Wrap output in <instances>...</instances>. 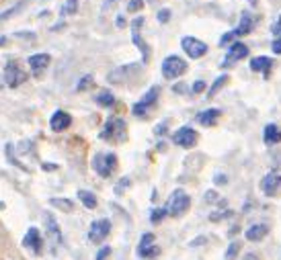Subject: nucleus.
<instances>
[{"label":"nucleus","instance_id":"obj_38","mask_svg":"<svg viewBox=\"0 0 281 260\" xmlns=\"http://www.w3.org/2000/svg\"><path fill=\"white\" fill-rule=\"evenodd\" d=\"M168 18H170V10H168V8H162V10L158 12V20H160V23H166Z\"/></svg>","mask_w":281,"mask_h":260},{"label":"nucleus","instance_id":"obj_18","mask_svg":"<svg viewBox=\"0 0 281 260\" xmlns=\"http://www.w3.org/2000/svg\"><path fill=\"white\" fill-rule=\"evenodd\" d=\"M29 66H31V70H33L35 74L43 72V70L50 66V56H48V54H35V56H31V58H29Z\"/></svg>","mask_w":281,"mask_h":260},{"label":"nucleus","instance_id":"obj_22","mask_svg":"<svg viewBox=\"0 0 281 260\" xmlns=\"http://www.w3.org/2000/svg\"><path fill=\"white\" fill-rule=\"evenodd\" d=\"M263 140H265V144H269V146L279 144V142H281V129H279L277 125L269 123V125L265 127V132H263Z\"/></svg>","mask_w":281,"mask_h":260},{"label":"nucleus","instance_id":"obj_40","mask_svg":"<svg viewBox=\"0 0 281 260\" xmlns=\"http://www.w3.org/2000/svg\"><path fill=\"white\" fill-rule=\"evenodd\" d=\"M271 33H273V35H277V37H281V16L277 18V23L271 27Z\"/></svg>","mask_w":281,"mask_h":260},{"label":"nucleus","instance_id":"obj_4","mask_svg":"<svg viewBox=\"0 0 281 260\" xmlns=\"http://www.w3.org/2000/svg\"><path fill=\"white\" fill-rule=\"evenodd\" d=\"M191 207V199L189 194L185 190H175L170 197V203H168V213L172 215V218H179V215H183L187 209Z\"/></svg>","mask_w":281,"mask_h":260},{"label":"nucleus","instance_id":"obj_23","mask_svg":"<svg viewBox=\"0 0 281 260\" xmlns=\"http://www.w3.org/2000/svg\"><path fill=\"white\" fill-rule=\"evenodd\" d=\"M29 2H27V0H21V2L19 4H15V6H11L9 10H5V12H0V23H7V20L13 16V14H17V12H21V10H23L25 6H27Z\"/></svg>","mask_w":281,"mask_h":260},{"label":"nucleus","instance_id":"obj_30","mask_svg":"<svg viewBox=\"0 0 281 260\" xmlns=\"http://www.w3.org/2000/svg\"><path fill=\"white\" fill-rule=\"evenodd\" d=\"M166 213H168L166 207H162V209H154L152 215H150V220H152V224H158L162 218H166Z\"/></svg>","mask_w":281,"mask_h":260},{"label":"nucleus","instance_id":"obj_35","mask_svg":"<svg viewBox=\"0 0 281 260\" xmlns=\"http://www.w3.org/2000/svg\"><path fill=\"white\" fill-rule=\"evenodd\" d=\"M230 213H232V211H220V213H211V215H209V220H211V222H220V220H224V218H230Z\"/></svg>","mask_w":281,"mask_h":260},{"label":"nucleus","instance_id":"obj_20","mask_svg":"<svg viewBox=\"0 0 281 260\" xmlns=\"http://www.w3.org/2000/svg\"><path fill=\"white\" fill-rule=\"evenodd\" d=\"M252 27H254V20H252V16L244 12V14L240 16V25L236 27L232 33H234V37H242V35H248V33L252 31Z\"/></svg>","mask_w":281,"mask_h":260},{"label":"nucleus","instance_id":"obj_28","mask_svg":"<svg viewBox=\"0 0 281 260\" xmlns=\"http://www.w3.org/2000/svg\"><path fill=\"white\" fill-rule=\"evenodd\" d=\"M238 252H240V244L238 242H232L230 246H228V250H226V260H234L236 256H238Z\"/></svg>","mask_w":281,"mask_h":260},{"label":"nucleus","instance_id":"obj_10","mask_svg":"<svg viewBox=\"0 0 281 260\" xmlns=\"http://www.w3.org/2000/svg\"><path fill=\"white\" fill-rule=\"evenodd\" d=\"M142 25H144V18H142V16H138V18L134 20V25H132V41L136 43L138 50L142 52V62L146 64V62L150 60V48L146 46V41H144V39H142V35H140Z\"/></svg>","mask_w":281,"mask_h":260},{"label":"nucleus","instance_id":"obj_15","mask_svg":"<svg viewBox=\"0 0 281 260\" xmlns=\"http://www.w3.org/2000/svg\"><path fill=\"white\" fill-rule=\"evenodd\" d=\"M46 226H48V238H50V242H52V246L54 248H58V246H62V232H60V228H58V222L52 218V215H46Z\"/></svg>","mask_w":281,"mask_h":260},{"label":"nucleus","instance_id":"obj_36","mask_svg":"<svg viewBox=\"0 0 281 260\" xmlns=\"http://www.w3.org/2000/svg\"><path fill=\"white\" fill-rule=\"evenodd\" d=\"M142 6H144V2H142V0H132V2L127 4V10H129V12H138Z\"/></svg>","mask_w":281,"mask_h":260},{"label":"nucleus","instance_id":"obj_52","mask_svg":"<svg viewBox=\"0 0 281 260\" xmlns=\"http://www.w3.org/2000/svg\"><path fill=\"white\" fill-rule=\"evenodd\" d=\"M150 2H154V0H150Z\"/></svg>","mask_w":281,"mask_h":260},{"label":"nucleus","instance_id":"obj_46","mask_svg":"<svg viewBox=\"0 0 281 260\" xmlns=\"http://www.w3.org/2000/svg\"><path fill=\"white\" fill-rule=\"evenodd\" d=\"M175 92H179V94L183 92V94H185V92H187V86H185V84H177V86H175Z\"/></svg>","mask_w":281,"mask_h":260},{"label":"nucleus","instance_id":"obj_25","mask_svg":"<svg viewBox=\"0 0 281 260\" xmlns=\"http://www.w3.org/2000/svg\"><path fill=\"white\" fill-rule=\"evenodd\" d=\"M160 254V248L150 244V246H144V248H138V256L140 258H156Z\"/></svg>","mask_w":281,"mask_h":260},{"label":"nucleus","instance_id":"obj_34","mask_svg":"<svg viewBox=\"0 0 281 260\" xmlns=\"http://www.w3.org/2000/svg\"><path fill=\"white\" fill-rule=\"evenodd\" d=\"M203 90H205V82H203V80H197L195 84H193V88H191L193 94H201Z\"/></svg>","mask_w":281,"mask_h":260},{"label":"nucleus","instance_id":"obj_7","mask_svg":"<svg viewBox=\"0 0 281 260\" xmlns=\"http://www.w3.org/2000/svg\"><path fill=\"white\" fill-rule=\"evenodd\" d=\"M158 94H160V90L156 88V86H152V88H150V90L144 94V98H142L140 102L134 104V115H136V117H146L148 111H150V106L156 102Z\"/></svg>","mask_w":281,"mask_h":260},{"label":"nucleus","instance_id":"obj_16","mask_svg":"<svg viewBox=\"0 0 281 260\" xmlns=\"http://www.w3.org/2000/svg\"><path fill=\"white\" fill-rule=\"evenodd\" d=\"M72 123L70 115L68 113H64V111H56L50 119V127L54 129V132H64V129H68Z\"/></svg>","mask_w":281,"mask_h":260},{"label":"nucleus","instance_id":"obj_42","mask_svg":"<svg viewBox=\"0 0 281 260\" xmlns=\"http://www.w3.org/2000/svg\"><path fill=\"white\" fill-rule=\"evenodd\" d=\"M205 201H207V203H213V201H218V192H213V190H207V192H205Z\"/></svg>","mask_w":281,"mask_h":260},{"label":"nucleus","instance_id":"obj_13","mask_svg":"<svg viewBox=\"0 0 281 260\" xmlns=\"http://www.w3.org/2000/svg\"><path fill=\"white\" fill-rule=\"evenodd\" d=\"M172 142L181 148H193L197 144V132H193L191 127H181L179 132L172 136Z\"/></svg>","mask_w":281,"mask_h":260},{"label":"nucleus","instance_id":"obj_8","mask_svg":"<svg viewBox=\"0 0 281 260\" xmlns=\"http://www.w3.org/2000/svg\"><path fill=\"white\" fill-rule=\"evenodd\" d=\"M117 166V156L115 154H101V156H95V170L99 172L101 176H111L113 168Z\"/></svg>","mask_w":281,"mask_h":260},{"label":"nucleus","instance_id":"obj_51","mask_svg":"<svg viewBox=\"0 0 281 260\" xmlns=\"http://www.w3.org/2000/svg\"><path fill=\"white\" fill-rule=\"evenodd\" d=\"M248 2H250V4H256V0H248Z\"/></svg>","mask_w":281,"mask_h":260},{"label":"nucleus","instance_id":"obj_3","mask_svg":"<svg viewBox=\"0 0 281 260\" xmlns=\"http://www.w3.org/2000/svg\"><path fill=\"white\" fill-rule=\"evenodd\" d=\"M185 72H187V64L179 56H170L162 62V76L166 80H175Z\"/></svg>","mask_w":281,"mask_h":260},{"label":"nucleus","instance_id":"obj_12","mask_svg":"<svg viewBox=\"0 0 281 260\" xmlns=\"http://www.w3.org/2000/svg\"><path fill=\"white\" fill-rule=\"evenodd\" d=\"M261 188L267 197H277V194L281 192V174L279 172H269L261 182Z\"/></svg>","mask_w":281,"mask_h":260},{"label":"nucleus","instance_id":"obj_49","mask_svg":"<svg viewBox=\"0 0 281 260\" xmlns=\"http://www.w3.org/2000/svg\"><path fill=\"white\" fill-rule=\"evenodd\" d=\"M3 84H5V78H3V76H0V88H3Z\"/></svg>","mask_w":281,"mask_h":260},{"label":"nucleus","instance_id":"obj_5","mask_svg":"<svg viewBox=\"0 0 281 260\" xmlns=\"http://www.w3.org/2000/svg\"><path fill=\"white\" fill-rule=\"evenodd\" d=\"M181 46H183L185 54H187L191 60H199V58H203V56L207 54V46H205L203 41L195 39V37H183Z\"/></svg>","mask_w":281,"mask_h":260},{"label":"nucleus","instance_id":"obj_29","mask_svg":"<svg viewBox=\"0 0 281 260\" xmlns=\"http://www.w3.org/2000/svg\"><path fill=\"white\" fill-rule=\"evenodd\" d=\"M50 203H52L54 207H60V209H64V211H72V209H74L72 201H66V199H52Z\"/></svg>","mask_w":281,"mask_h":260},{"label":"nucleus","instance_id":"obj_45","mask_svg":"<svg viewBox=\"0 0 281 260\" xmlns=\"http://www.w3.org/2000/svg\"><path fill=\"white\" fill-rule=\"evenodd\" d=\"M213 180H215V184H226V182H228V180H226V174H215Z\"/></svg>","mask_w":281,"mask_h":260},{"label":"nucleus","instance_id":"obj_37","mask_svg":"<svg viewBox=\"0 0 281 260\" xmlns=\"http://www.w3.org/2000/svg\"><path fill=\"white\" fill-rule=\"evenodd\" d=\"M111 254V248L109 246H103L99 252H97V260H107V256Z\"/></svg>","mask_w":281,"mask_h":260},{"label":"nucleus","instance_id":"obj_50","mask_svg":"<svg viewBox=\"0 0 281 260\" xmlns=\"http://www.w3.org/2000/svg\"><path fill=\"white\" fill-rule=\"evenodd\" d=\"M5 41H7L5 37H0V46H5Z\"/></svg>","mask_w":281,"mask_h":260},{"label":"nucleus","instance_id":"obj_32","mask_svg":"<svg viewBox=\"0 0 281 260\" xmlns=\"http://www.w3.org/2000/svg\"><path fill=\"white\" fill-rule=\"evenodd\" d=\"M150 244H154V236H152V234H144L138 248H144V246H150Z\"/></svg>","mask_w":281,"mask_h":260},{"label":"nucleus","instance_id":"obj_33","mask_svg":"<svg viewBox=\"0 0 281 260\" xmlns=\"http://www.w3.org/2000/svg\"><path fill=\"white\" fill-rule=\"evenodd\" d=\"M91 84H93V76H84V78L78 82V86H76V88H78V90H84V88H89Z\"/></svg>","mask_w":281,"mask_h":260},{"label":"nucleus","instance_id":"obj_21","mask_svg":"<svg viewBox=\"0 0 281 260\" xmlns=\"http://www.w3.org/2000/svg\"><path fill=\"white\" fill-rule=\"evenodd\" d=\"M220 115H222L220 109H207V111H203V113L197 115V121H199L203 127H211V125H215V121L220 119Z\"/></svg>","mask_w":281,"mask_h":260},{"label":"nucleus","instance_id":"obj_39","mask_svg":"<svg viewBox=\"0 0 281 260\" xmlns=\"http://www.w3.org/2000/svg\"><path fill=\"white\" fill-rule=\"evenodd\" d=\"M154 134H156V136H164V134H166V121H162V123H158V125L154 127Z\"/></svg>","mask_w":281,"mask_h":260},{"label":"nucleus","instance_id":"obj_24","mask_svg":"<svg viewBox=\"0 0 281 260\" xmlns=\"http://www.w3.org/2000/svg\"><path fill=\"white\" fill-rule=\"evenodd\" d=\"M78 197L84 203V207H89V209H95L97 207V197H95L91 190H78Z\"/></svg>","mask_w":281,"mask_h":260},{"label":"nucleus","instance_id":"obj_17","mask_svg":"<svg viewBox=\"0 0 281 260\" xmlns=\"http://www.w3.org/2000/svg\"><path fill=\"white\" fill-rule=\"evenodd\" d=\"M271 68H273V60L267 58V56H258V58H252L250 60V70L252 72H263L267 76Z\"/></svg>","mask_w":281,"mask_h":260},{"label":"nucleus","instance_id":"obj_2","mask_svg":"<svg viewBox=\"0 0 281 260\" xmlns=\"http://www.w3.org/2000/svg\"><path fill=\"white\" fill-rule=\"evenodd\" d=\"M101 140H113V142H123L125 140V121L123 119H109L105 123L103 132H101Z\"/></svg>","mask_w":281,"mask_h":260},{"label":"nucleus","instance_id":"obj_47","mask_svg":"<svg viewBox=\"0 0 281 260\" xmlns=\"http://www.w3.org/2000/svg\"><path fill=\"white\" fill-rule=\"evenodd\" d=\"M242 260H261V258H258L254 252H248V254H244V258Z\"/></svg>","mask_w":281,"mask_h":260},{"label":"nucleus","instance_id":"obj_31","mask_svg":"<svg viewBox=\"0 0 281 260\" xmlns=\"http://www.w3.org/2000/svg\"><path fill=\"white\" fill-rule=\"evenodd\" d=\"M76 10H78V0H68L64 4V14H74Z\"/></svg>","mask_w":281,"mask_h":260},{"label":"nucleus","instance_id":"obj_48","mask_svg":"<svg viewBox=\"0 0 281 260\" xmlns=\"http://www.w3.org/2000/svg\"><path fill=\"white\" fill-rule=\"evenodd\" d=\"M113 2H115V0H107V2H105V8L109 6V4H113Z\"/></svg>","mask_w":281,"mask_h":260},{"label":"nucleus","instance_id":"obj_1","mask_svg":"<svg viewBox=\"0 0 281 260\" xmlns=\"http://www.w3.org/2000/svg\"><path fill=\"white\" fill-rule=\"evenodd\" d=\"M140 74H142V64H125V66L111 70L107 80L111 84H125V82H132L134 78H138Z\"/></svg>","mask_w":281,"mask_h":260},{"label":"nucleus","instance_id":"obj_27","mask_svg":"<svg viewBox=\"0 0 281 260\" xmlns=\"http://www.w3.org/2000/svg\"><path fill=\"white\" fill-rule=\"evenodd\" d=\"M228 82V76L226 74H222V76H218V78H215V82H213V86H211V88L207 90V96L211 98V96H215V92H218L220 88H222V86Z\"/></svg>","mask_w":281,"mask_h":260},{"label":"nucleus","instance_id":"obj_44","mask_svg":"<svg viewBox=\"0 0 281 260\" xmlns=\"http://www.w3.org/2000/svg\"><path fill=\"white\" fill-rule=\"evenodd\" d=\"M232 39H234V33L230 31V33H226V35H224V37L220 39V46H226V43H230Z\"/></svg>","mask_w":281,"mask_h":260},{"label":"nucleus","instance_id":"obj_14","mask_svg":"<svg viewBox=\"0 0 281 260\" xmlns=\"http://www.w3.org/2000/svg\"><path fill=\"white\" fill-rule=\"evenodd\" d=\"M23 246H25V248H29V250H31V252H35V254H39V252H41V248H43V240H41L39 230L29 228V232H27V234H25V238H23Z\"/></svg>","mask_w":281,"mask_h":260},{"label":"nucleus","instance_id":"obj_41","mask_svg":"<svg viewBox=\"0 0 281 260\" xmlns=\"http://www.w3.org/2000/svg\"><path fill=\"white\" fill-rule=\"evenodd\" d=\"M127 184H129V178H127V176H125V178H121L119 186H115V192H117V194H121V192H123V188H125Z\"/></svg>","mask_w":281,"mask_h":260},{"label":"nucleus","instance_id":"obj_6","mask_svg":"<svg viewBox=\"0 0 281 260\" xmlns=\"http://www.w3.org/2000/svg\"><path fill=\"white\" fill-rule=\"evenodd\" d=\"M5 82L11 86V88H17V86L27 82V72L23 68H19L17 64H7V68H5Z\"/></svg>","mask_w":281,"mask_h":260},{"label":"nucleus","instance_id":"obj_9","mask_svg":"<svg viewBox=\"0 0 281 260\" xmlns=\"http://www.w3.org/2000/svg\"><path fill=\"white\" fill-rule=\"evenodd\" d=\"M111 232V222L109 220H97L93 222L91 230H89V238H91V242L93 244H101L107 236H109Z\"/></svg>","mask_w":281,"mask_h":260},{"label":"nucleus","instance_id":"obj_43","mask_svg":"<svg viewBox=\"0 0 281 260\" xmlns=\"http://www.w3.org/2000/svg\"><path fill=\"white\" fill-rule=\"evenodd\" d=\"M271 50H273V54H281V37H277V39L273 41Z\"/></svg>","mask_w":281,"mask_h":260},{"label":"nucleus","instance_id":"obj_11","mask_svg":"<svg viewBox=\"0 0 281 260\" xmlns=\"http://www.w3.org/2000/svg\"><path fill=\"white\" fill-rule=\"evenodd\" d=\"M248 56V48L244 46V43H232L230 46V50H228V54H226V58H224V62H222V66L224 68H230V64H236V62H240V60H244Z\"/></svg>","mask_w":281,"mask_h":260},{"label":"nucleus","instance_id":"obj_19","mask_svg":"<svg viewBox=\"0 0 281 260\" xmlns=\"http://www.w3.org/2000/svg\"><path fill=\"white\" fill-rule=\"evenodd\" d=\"M269 234V226L265 224H256V226H250L246 230V240L250 242H258V240H263V238Z\"/></svg>","mask_w":281,"mask_h":260},{"label":"nucleus","instance_id":"obj_26","mask_svg":"<svg viewBox=\"0 0 281 260\" xmlns=\"http://www.w3.org/2000/svg\"><path fill=\"white\" fill-rule=\"evenodd\" d=\"M95 100H97V102H99L101 106H113V104H115V96H113L111 92H107V90L99 92Z\"/></svg>","mask_w":281,"mask_h":260}]
</instances>
